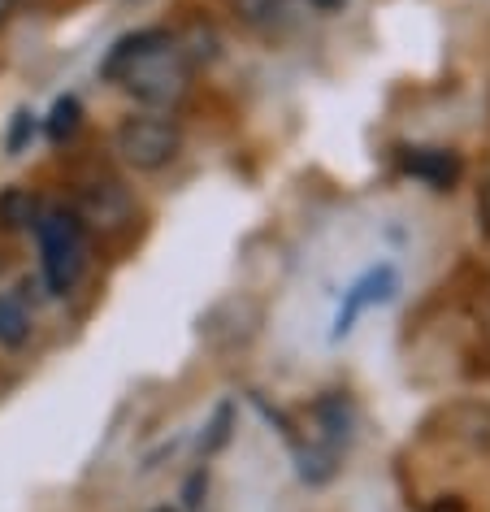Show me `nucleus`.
Wrapping results in <instances>:
<instances>
[{
    "instance_id": "13",
    "label": "nucleus",
    "mask_w": 490,
    "mask_h": 512,
    "mask_svg": "<svg viewBox=\"0 0 490 512\" xmlns=\"http://www.w3.org/2000/svg\"><path fill=\"white\" fill-rule=\"evenodd\" d=\"M204 491H209V465H200L196 473H191V482H187V491H183L187 508H200V495Z\"/></svg>"
},
{
    "instance_id": "11",
    "label": "nucleus",
    "mask_w": 490,
    "mask_h": 512,
    "mask_svg": "<svg viewBox=\"0 0 490 512\" xmlns=\"http://www.w3.org/2000/svg\"><path fill=\"white\" fill-rule=\"evenodd\" d=\"M230 421H235V404H217V413H213V421H209V439H204V456H213L217 447H226V439H230Z\"/></svg>"
},
{
    "instance_id": "18",
    "label": "nucleus",
    "mask_w": 490,
    "mask_h": 512,
    "mask_svg": "<svg viewBox=\"0 0 490 512\" xmlns=\"http://www.w3.org/2000/svg\"><path fill=\"white\" fill-rule=\"evenodd\" d=\"M152 512H178V508H170V504H161V508H152Z\"/></svg>"
},
{
    "instance_id": "12",
    "label": "nucleus",
    "mask_w": 490,
    "mask_h": 512,
    "mask_svg": "<svg viewBox=\"0 0 490 512\" xmlns=\"http://www.w3.org/2000/svg\"><path fill=\"white\" fill-rule=\"evenodd\" d=\"M35 135V113L22 109L18 113V122H14V135H9V152H22V144Z\"/></svg>"
},
{
    "instance_id": "15",
    "label": "nucleus",
    "mask_w": 490,
    "mask_h": 512,
    "mask_svg": "<svg viewBox=\"0 0 490 512\" xmlns=\"http://www.w3.org/2000/svg\"><path fill=\"white\" fill-rule=\"evenodd\" d=\"M425 512H469V504H464L460 495H434Z\"/></svg>"
},
{
    "instance_id": "1",
    "label": "nucleus",
    "mask_w": 490,
    "mask_h": 512,
    "mask_svg": "<svg viewBox=\"0 0 490 512\" xmlns=\"http://www.w3.org/2000/svg\"><path fill=\"white\" fill-rule=\"evenodd\" d=\"M191 74L196 66L183 57L174 31L165 27H144L122 35L118 44L100 61V79L122 87L152 113H174L191 92Z\"/></svg>"
},
{
    "instance_id": "6",
    "label": "nucleus",
    "mask_w": 490,
    "mask_h": 512,
    "mask_svg": "<svg viewBox=\"0 0 490 512\" xmlns=\"http://www.w3.org/2000/svg\"><path fill=\"white\" fill-rule=\"evenodd\" d=\"M399 165H404L408 178H417L430 191H451L464 174V161L456 148H404L399 152Z\"/></svg>"
},
{
    "instance_id": "7",
    "label": "nucleus",
    "mask_w": 490,
    "mask_h": 512,
    "mask_svg": "<svg viewBox=\"0 0 490 512\" xmlns=\"http://www.w3.org/2000/svg\"><path fill=\"white\" fill-rule=\"evenodd\" d=\"M226 9L235 14V22L265 35L291 27V0H226Z\"/></svg>"
},
{
    "instance_id": "9",
    "label": "nucleus",
    "mask_w": 490,
    "mask_h": 512,
    "mask_svg": "<svg viewBox=\"0 0 490 512\" xmlns=\"http://www.w3.org/2000/svg\"><path fill=\"white\" fill-rule=\"evenodd\" d=\"M35 217H40V200L31 196V191H5L0 196V226L5 230H22V226H35Z\"/></svg>"
},
{
    "instance_id": "2",
    "label": "nucleus",
    "mask_w": 490,
    "mask_h": 512,
    "mask_svg": "<svg viewBox=\"0 0 490 512\" xmlns=\"http://www.w3.org/2000/svg\"><path fill=\"white\" fill-rule=\"evenodd\" d=\"M35 239H40V274L53 296H70L87 274V226L66 204L40 209L35 217Z\"/></svg>"
},
{
    "instance_id": "10",
    "label": "nucleus",
    "mask_w": 490,
    "mask_h": 512,
    "mask_svg": "<svg viewBox=\"0 0 490 512\" xmlns=\"http://www.w3.org/2000/svg\"><path fill=\"white\" fill-rule=\"evenodd\" d=\"M79 122H83V105L74 96H61L53 105V113H48V139H53V144H66V139L79 131Z\"/></svg>"
},
{
    "instance_id": "5",
    "label": "nucleus",
    "mask_w": 490,
    "mask_h": 512,
    "mask_svg": "<svg viewBox=\"0 0 490 512\" xmlns=\"http://www.w3.org/2000/svg\"><path fill=\"white\" fill-rule=\"evenodd\" d=\"M395 291H399V270H395V265H391V261L369 265V270L360 274L356 283L343 291V304H339V313H334V330H330V339H334V343L347 339V335L356 330L360 313L373 309V304L395 300Z\"/></svg>"
},
{
    "instance_id": "3",
    "label": "nucleus",
    "mask_w": 490,
    "mask_h": 512,
    "mask_svg": "<svg viewBox=\"0 0 490 512\" xmlns=\"http://www.w3.org/2000/svg\"><path fill=\"white\" fill-rule=\"evenodd\" d=\"M113 152H118L122 165H131L135 174H157L183 152V131H178V122L170 113L139 109L131 118L118 122V131H113Z\"/></svg>"
},
{
    "instance_id": "14",
    "label": "nucleus",
    "mask_w": 490,
    "mask_h": 512,
    "mask_svg": "<svg viewBox=\"0 0 490 512\" xmlns=\"http://www.w3.org/2000/svg\"><path fill=\"white\" fill-rule=\"evenodd\" d=\"M477 230H482V239L490 243V178L477 187Z\"/></svg>"
},
{
    "instance_id": "17",
    "label": "nucleus",
    "mask_w": 490,
    "mask_h": 512,
    "mask_svg": "<svg viewBox=\"0 0 490 512\" xmlns=\"http://www.w3.org/2000/svg\"><path fill=\"white\" fill-rule=\"evenodd\" d=\"M9 14H14V0H0V27L9 22Z\"/></svg>"
},
{
    "instance_id": "4",
    "label": "nucleus",
    "mask_w": 490,
    "mask_h": 512,
    "mask_svg": "<svg viewBox=\"0 0 490 512\" xmlns=\"http://www.w3.org/2000/svg\"><path fill=\"white\" fill-rule=\"evenodd\" d=\"M74 217L87 226V235H122L126 226L135 222V196L122 178H109V174H96L87 178L74 196Z\"/></svg>"
},
{
    "instance_id": "8",
    "label": "nucleus",
    "mask_w": 490,
    "mask_h": 512,
    "mask_svg": "<svg viewBox=\"0 0 490 512\" xmlns=\"http://www.w3.org/2000/svg\"><path fill=\"white\" fill-rule=\"evenodd\" d=\"M35 335V317L14 291H0V348L5 352H22Z\"/></svg>"
},
{
    "instance_id": "16",
    "label": "nucleus",
    "mask_w": 490,
    "mask_h": 512,
    "mask_svg": "<svg viewBox=\"0 0 490 512\" xmlns=\"http://www.w3.org/2000/svg\"><path fill=\"white\" fill-rule=\"evenodd\" d=\"M308 9H317V14H343L347 5H352V0H304Z\"/></svg>"
}]
</instances>
